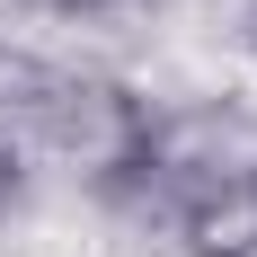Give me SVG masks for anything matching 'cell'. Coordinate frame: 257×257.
<instances>
[{
	"label": "cell",
	"instance_id": "obj_1",
	"mask_svg": "<svg viewBox=\"0 0 257 257\" xmlns=\"http://www.w3.org/2000/svg\"><path fill=\"white\" fill-rule=\"evenodd\" d=\"M169 213H178L186 257H257V169H248V160L195 178Z\"/></svg>",
	"mask_w": 257,
	"mask_h": 257
},
{
	"label": "cell",
	"instance_id": "obj_2",
	"mask_svg": "<svg viewBox=\"0 0 257 257\" xmlns=\"http://www.w3.org/2000/svg\"><path fill=\"white\" fill-rule=\"evenodd\" d=\"M53 80H62V62H45L36 45H9L0 36V142H27V133L45 124Z\"/></svg>",
	"mask_w": 257,
	"mask_h": 257
},
{
	"label": "cell",
	"instance_id": "obj_3",
	"mask_svg": "<svg viewBox=\"0 0 257 257\" xmlns=\"http://www.w3.org/2000/svg\"><path fill=\"white\" fill-rule=\"evenodd\" d=\"M27 195V160H18V142H0V213Z\"/></svg>",
	"mask_w": 257,
	"mask_h": 257
},
{
	"label": "cell",
	"instance_id": "obj_4",
	"mask_svg": "<svg viewBox=\"0 0 257 257\" xmlns=\"http://www.w3.org/2000/svg\"><path fill=\"white\" fill-rule=\"evenodd\" d=\"M239 45H248V62H257V0H248V18H239Z\"/></svg>",
	"mask_w": 257,
	"mask_h": 257
},
{
	"label": "cell",
	"instance_id": "obj_5",
	"mask_svg": "<svg viewBox=\"0 0 257 257\" xmlns=\"http://www.w3.org/2000/svg\"><path fill=\"white\" fill-rule=\"evenodd\" d=\"M53 9H106V0H53Z\"/></svg>",
	"mask_w": 257,
	"mask_h": 257
}]
</instances>
